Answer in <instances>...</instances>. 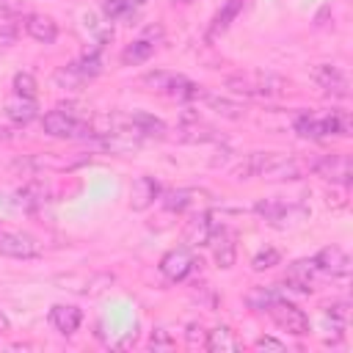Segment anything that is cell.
Returning a JSON list of instances; mask_svg holds the SVG:
<instances>
[{
  "instance_id": "23",
  "label": "cell",
  "mask_w": 353,
  "mask_h": 353,
  "mask_svg": "<svg viewBox=\"0 0 353 353\" xmlns=\"http://www.w3.org/2000/svg\"><path fill=\"white\" fill-rule=\"evenodd\" d=\"M99 146L110 154H127V152H135L141 146V141L132 138V135H124V132H102Z\"/></svg>"
},
{
  "instance_id": "39",
  "label": "cell",
  "mask_w": 353,
  "mask_h": 353,
  "mask_svg": "<svg viewBox=\"0 0 353 353\" xmlns=\"http://www.w3.org/2000/svg\"><path fill=\"white\" fill-rule=\"evenodd\" d=\"M22 8H25V0H0V14L17 17Z\"/></svg>"
},
{
  "instance_id": "35",
  "label": "cell",
  "mask_w": 353,
  "mask_h": 353,
  "mask_svg": "<svg viewBox=\"0 0 353 353\" xmlns=\"http://www.w3.org/2000/svg\"><path fill=\"white\" fill-rule=\"evenodd\" d=\"M185 342H188V347H204L207 331H204L199 323H190V325L185 328Z\"/></svg>"
},
{
  "instance_id": "13",
  "label": "cell",
  "mask_w": 353,
  "mask_h": 353,
  "mask_svg": "<svg viewBox=\"0 0 353 353\" xmlns=\"http://www.w3.org/2000/svg\"><path fill=\"white\" fill-rule=\"evenodd\" d=\"M312 262H314V268H317L320 273H328V276H347V273H350V256H347L339 245H325V248H320Z\"/></svg>"
},
{
  "instance_id": "15",
  "label": "cell",
  "mask_w": 353,
  "mask_h": 353,
  "mask_svg": "<svg viewBox=\"0 0 353 353\" xmlns=\"http://www.w3.org/2000/svg\"><path fill=\"white\" fill-rule=\"evenodd\" d=\"M314 273H317V268H314V262L312 259H298V262H292L290 268H287V273H284V284L290 287V290H295V292H312L314 290Z\"/></svg>"
},
{
  "instance_id": "32",
  "label": "cell",
  "mask_w": 353,
  "mask_h": 353,
  "mask_svg": "<svg viewBox=\"0 0 353 353\" xmlns=\"http://www.w3.org/2000/svg\"><path fill=\"white\" fill-rule=\"evenodd\" d=\"M36 91H39V83H36V77L30 72H17L14 74V94L36 99Z\"/></svg>"
},
{
  "instance_id": "29",
  "label": "cell",
  "mask_w": 353,
  "mask_h": 353,
  "mask_svg": "<svg viewBox=\"0 0 353 353\" xmlns=\"http://www.w3.org/2000/svg\"><path fill=\"white\" fill-rule=\"evenodd\" d=\"M99 8L105 14V19L116 22V19H130L135 11V3L132 0H99Z\"/></svg>"
},
{
  "instance_id": "6",
  "label": "cell",
  "mask_w": 353,
  "mask_h": 353,
  "mask_svg": "<svg viewBox=\"0 0 353 353\" xmlns=\"http://www.w3.org/2000/svg\"><path fill=\"white\" fill-rule=\"evenodd\" d=\"M268 314L273 317V323H276L281 331H287V334H292V336H306V334H309V317L303 314V309H298V306L290 303V301L276 298V301L268 306Z\"/></svg>"
},
{
  "instance_id": "27",
  "label": "cell",
  "mask_w": 353,
  "mask_h": 353,
  "mask_svg": "<svg viewBox=\"0 0 353 353\" xmlns=\"http://www.w3.org/2000/svg\"><path fill=\"white\" fill-rule=\"evenodd\" d=\"M52 83L58 85V88H66V91H80L88 80L69 63V66H61V69H55V74H52Z\"/></svg>"
},
{
  "instance_id": "3",
  "label": "cell",
  "mask_w": 353,
  "mask_h": 353,
  "mask_svg": "<svg viewBox=\"0 0 353 353\" xmlns=\"http://www.w3.org/2000/svg\"><path fill=\"white\" fill-rule=\"evenodd\" d=\"M141 85L146 91H154V94H165V97H174V99H201V85H196L193 80H188L185 74H176V72H165V69H154V72H146L141 77Z\"/></svg>"
},
{
  "instance_id": "20",
  "label": "cell",
  "mask_w": 353,
  "mask_h": 353,
  "mask_svg": "<svg viewBox=\"0 0 353 353\" xmlns=\"http://www.w3.org/2000/svg\"><path fill=\"white\" fill-rule=\"evenodd\" d=\"M204 350H210V353H237V350H243V342L237 339V334L229 325H218V328L207 331Z\"/></svg>"
},
{
  "instance_id": "34",
  "label": "cell",
  "mask_w": 353,
  "mask_h": 353,
  "mask_svg": "<svg viewBox=\"0 0 353 353\" xmlns=\"http://www.w3.org/2000/svg\"><path fill=\"white\" fill-rule=\"evenodd\" d=\"M17 30H19V25L14 22V17L0 14V47H11L17 39Z\"/></svg>"
},
{
  "instance_id": "22",
  "label": "cell",
  "mask_w": 353,
  "mask_h": 353,
  "mask_svg": "<svg viewBox=\"0 0 353 353\" xmlns=\"http://www.w3.org/2000/svg\"><path fill=\"white\" fill-rule=\"evenodd\" d=\"M176 138L185 141V143H212L218 141L221 135L210 127V124H201V121H185L176 127Z\"/></svg>"
},
{
  "instance_id": "24",
  "label": "cell",
  "mask_w": 353,
  "mask_h": 353,
  "mask_svg": "<svg viewBox=\"0 0 353 353\" xmlns=\"http://www.w3.org/2000/svg\"><path fill=\"white\" fill-rule=\"evenodd\" d=\"M240 11H243V0H226V3L221 6V11L212 17V22H210L207 39H215L218 33H223V30L232 25V19H234Z\"/></svg>"
},
{
  "instance_id": "37",
  "label": "cell",
  "mask_w": 353,
  "mask_h": 353,
  "mask_svg": "<svg viewBox=\"0 0 353 353\" xmlns=\"http://www.w3.org/2000/svg\"><path fill=\"white\" fill-rule=\"evenodd\" d=\"M254 347H256V350H276V353H284V350H287V345L279 342V339H273V336H259V339L254 342Z\"/></svg>"
},
{
  "instance_id": "4",
  "label": "cell",
  "mask_w": 353,
  "mask_h": 353,
  "mask_svg": "<svg viewBox=\"0 0 353 353\" xmlns=\"http://www.w3.org/2000/svg\"><path fill=\"white\" fill-rule=\"evenodd\" d=\"M254 176H262L268 182H290L301 176V163L292 154L284 152H254Z\"/></svg>"
},
{
  "instance_id": "38",
  "label": "cell",
  "mask_w": 353,
  "mask_h": 353,
  "mask_svg": "<svg viewBox=\"0 0 353 353\" xmlns=\"http://www.w3.org/2000/svg\"><path fill=\"white\" fill-rule=\"evenodd\" d=\"M325 314H328L331 320H336L339 325H345V323H347V303H342V301H339V303H331V306L325 309Z\"/></svg>"
},
{
  "instance_id": "18",
  "label": "cell",
  "mask_w": 353,
  "mask_h": 353,
  "mask_svg": "<svg viewBox=\"0 0 353 353\" xmlns=\"http://www.w3.org/2000/svg\"><path fill=\"white\" fill-rule=\"evenodd\" d=\"M204 199H207V190H199V188H176V190H168L163 196V204L171 212H185V210H196Z\"/></svg>"
},
{
  "instance_id": "5",
  "label": "cell",
  "mask_w": 353,
  "mask_h": 353,
  "mask_svg": "<svg viewBox=\"0 0 353 353\" xmlns=\"http://www.w3.org/2000/svg\"><path fill=\"white\" fill-rule=\"evenodd\" d=\"M41 127H44V132H47V135H52V138H63V141L91 138V135H94V130H91V124H88L85 119L72 116V113H66V110H61V108H55V110L44 113Z\"/></svg>"
},
{
  "instance_id": "40",
  "label": "cell",
  "mask_w": 353,
  "mask_h": 353,
  "mask_svg": "<svg viewBox=\"0 0 353 353\" xmlns=\"http://www.w3.org/2000/svg\"><path fill=\"white\" fill-rule=\"evenodd\" d=\"M8 331H11V320L0 312V334H8Z\"/></svg>"
},
{
  "instance_id": "17",
  "label": "cell",
  "mask_w": 353,
  "mask_h": 353,
  "mask_svg": "<svg viewBox=\"0 0 353 353\" xmlns=\"http://www.w3.org/2000/svg\"><path fill=\"white\" fill-rule=\"evenodd\" d=\"M22 28H25V33L30 39H36L41 44H52L58 39V22L52 17H47V14H28Z\"/></svg>"
},
{
  "instance_id": "9",
  "label": "cell",
  "mask_w": 353,
  "mask_h": 353,
  "mask_svg": "<svg viewBox=\"0 0 353 353\" xmlns=\"http://www.w3.org/2000/svg\"><path fill=\"white\" fill-rule=\"evenodd\" d=\"M207 245L212 248V259L218 268H232L237 259V243H234V232L229 226H212Z\"/></svg>"
},
{
  "instance_id": "2",
  "label": "cell",
  "mask_w": 353,
  "mask_h": 353,
  "mask_svg": "<svg viewBox=\"0 0 353 353\" xmlns=\"http://www.w3.org/2000/svg\"><path fill=\"white\" fill-rule=\"evenodd\" d=\"M226 88L240 97L268 99V97H281L287 91V80L279 74H270V72H243V74H229Z\"/></svg>"
},
{
  "instance_id": "19",
  "label": "cell",
  "mask_w": 353,
  "mask_h": 353,
  "mask_svg": "<svg viewBox=\"0 0 353 353\" xmlns=\"http://www.w3.org/2000/svg\"><path fill=\"white\" fill-rule=\"evenodd\" d=\"M50 323H52V328L58 334L72 336L80 328V323H83V312L77 306H69V303H55L50 309Z\"/></svg>"
},
{
  "instance_id": "8",
  "label": "cell",
  "mask_w": 353,
  "mask_h": 353,
  "mask_svg": "<svg viewBox=\"0 0 353 353\" xmlns=\"http://www.w3.org/2000/svg\"><path fill=\"white\" fill-rule=\"evenodd\" d=\"M312 171L317 176H323L325 182H334V185H350V157L336 152V154H323L320 160L312 163Z\"/></svg>"
},
{
  "instance_id": "21",
  "label": "cell",
  "mask_w": 353,
  "mask_h": 353,
  "mask_svg": "<svg viewBox=\"0 0 353 353\" xmlns=\"http://www.w3.org/2000/svg\"><path fill=\"white\" fill-rule=\"evenodd\" d=\"M6 116H8L14 124H28V121H33V119L39 116V105H36V99H30V97L14 94V97L6 102Z\"/></svg>"
},
{
  "instance_id": "28",
  "label": "cell",
  "mask_w": 353,
  "mask_h": 353,
  "mask_svg": "<svg viewBox=\"0 0 353 353\" xmlns=\"http://www.w3.org/2000/svg\"><path fill=\"white\" fill-rule=\"evenodd\" d=\"M44 196H47V188L41 182H28L25 188L17 190V204L25 207V210H33L44 201Z\"/></svg>"
},
{
  "instance_id": "25",
  "label": "cell",
  "mask_w": 353,
  "mask_h": 353,
  "mask_svg": "<svg viewBox=\"0 0 353 353\" xmlns=\"http://www.w3.org/2000/svg\"><path fill=\"white\" fill-rule=\"evenodd\" d=\"M201 102L210 110H215L218 116H223V119H243L245 116V108L240 102H232V99L218 97V94H201Z\"/></svg>"
},
{
  "instance_id": "33",
  "label": "cell",
  "mask_w": 353,
  "mask_h": 353,
  "mask_svg": "<svg viewBox=\"0 0 353 353\" xmlns=\"http://www.w3.org/2000/svg\"><path fill=\"white\" fill-rule=\"evenodd\" d=\"M279 262H281V254H279L273 245H265V248H259L256 256L251 259V268H254V270H268V268H273V265H279Z\"/></svg>"
},
{
  "instance_id": "14",
  "label": "cell",
  "mask_w": 353,
  "mask_h": 353,
  "mask_svg": "<svg viewBox=\"0 0 353 353\" xmlns=\"http://www.w3.org/2000/svg\"><path fill=\"white\" fill-rule=\"evenodd\" d=\"M210 232H212V218H210V212L199 210V212H193V215H190V221L185 223V232H182V245H188V248L207 245Z\"/></svg>"
},
{
  "instance_id": "30",
  "label": "cell",
  "mask_w": 353,
  "mask_h": 353,
  "mask_svg": "<svg viewBox=\"0 0 353 353\" xmlns=\"http://www.w3.org/2000/svg\"><path fill=\"white\" fill-rule=\"evenodd\" d=\"M276 298H279V295H276L273 287H254V290H248L245 303H248L254 312H268V306H270Z\"/></svg>"
},
{
  "instance_id": "10",
  "label": "cell",
  "mask_w": 353,
  "mask_h": 353,
  "mask_svg": "<svg viewBox=\"0 0 353 353\" xmlns=\"http://www.w3.org/2000/svg\"><path fill=\"white\" fill-rule=\"evenodd\" d=\"M193 268H196V256L190 254L188 245L171 248V251L163 254V259H160V273H163L168 281H185Z\"/></svg>"
},
{
  "instance_id": "31",
  "label": "cell",
  "mask_w": 353,
  "mask_h": 353,
  "mask_svg": "<svg viewBox=\"0 0 353 353\" xmlns=\"http://www.w3.org/2000/svg\"><path fill=\"white\" fill-rule=\"evenodd\" d=\"M149 347H152V350H174V347H176V334H174L171 328L160 325V328L152 331V336H149Z\"/></svg>"
},
{
  "instance_id": "1",
  "label": "cell",
  "mask_w": 353,
  "mask_h": 353,
  "mask_svg": "<svg viewBox=\"0 0 353 353\" xmlns=\"http://www.w3.org/2000/svg\"><path fill=\"white\" fill-rule=\"evenodd\" d=\"M295 132L303 138H328V135L347 138L353 132V121H350V113H345V110H328L323 116L301 113L295 119Z\"/></svg>"
},
{
  "instance_id": "7",
  "label": "cell",
  "mask_w": 353,
  "mask_h": 353,
  "mask_svg": "<svg viewBox=\"0 0 353 353\" xmlns=\"http://www.w3.org/2000/svg\"><path fill=\"white\" fill-rule=\"evenodd\" d=\"M254 212H256L259 218H265L270 226H287L290 221H295V218H303V215H306V210H303V207L287 204V201H281V199H262V201H256V204H254Z\"/></svg>"
},
{
  "instance_id": "41",
  "label": "cell",
  "mask_w": 353,
  "mask_h": 353,
  "mask_svg": "<svg viewBox=\"0 0 353 353\" xmlns=\"http://www.w3.org/2000/svg\"><path fill=\"white\" fill-rule=\"evenodd\" d=\"M132 3H135V6H141V3H146V0H132Z\"/></svg>"
},
{
  "instance_id": "16",
  "label": "cell",
  "mask_w": 353,
  "mask_h": 353,
  "mask_svg": "<svg viewBox=\"0 0 353 353\" xmlns=\"http://www.w3.org/2000/svg\"><path fill=\"white\" fill-rule=\"evenodd\" d=\"M154 199H160V185L154 176H138L130 188V207L135 212H143L154 204Z\"/></svg>"
},
{
  "instance_id": "26",
  "label": "cell",
  "mask_w": 353,
  "mask_h": 353,
  "mask_svg": "<svg viewBox=\"0 0 353 353\" xmlns=\"http://www.w3.org/2000/svg\"><path fill=\"white\" fill-rule=\"evenodd\" d=\"M152 55H154V41H152V39H138V41H132V44L124 47V52H121V63L135 66V63L149 61Z\"/></svg>"
},
{
  "instance_id": "36",
  "label": "cell",
  "mask_w": 353,
  "mask_h": 353,
  "mask_svg": "<svg viewBox=\"0 0 353 353\" xmlns=\"http://www.w3.org/2000/svg\"><path fill=\"white\" fill-rule=\"evenodd\" d=\"M108 284H113V276L99 273V276H94V279L85 284V290H83V292H85V295H99V292H102Z\"/></svg>"
},
{
  "instance_id": "11",
  "label": "cell",
  "mask_w": 353,
  "mask_h": 353,
  "mask_svg": "<svg viewBox=\"0 0 353 353\" xmlns=\"http://www.w3.org/2000/svg\"><path fill=\"white\" fill-rule=\"evenodd\" d=\"M312 80H314L325 94H331V97H347V94H350V80H347V74H345L339 66H334V63H317V66L312 69Z\"/></svg>"
},
{
  "instance_id": "12",
  "label": "cell",
  "mask_w": 353,
  "mask_h": 353,
  "mask_svg": "<svg viewBox=\"0 0 353 353\" xmlns=\"http://www.w3.org/2000/svg\"><path fill=\"white\" fill-rule=\"evenodd\" d=\"M0 254L11 259H33L39 256V243L22 232H0Z\"/></svg>"
}]
</instances>
